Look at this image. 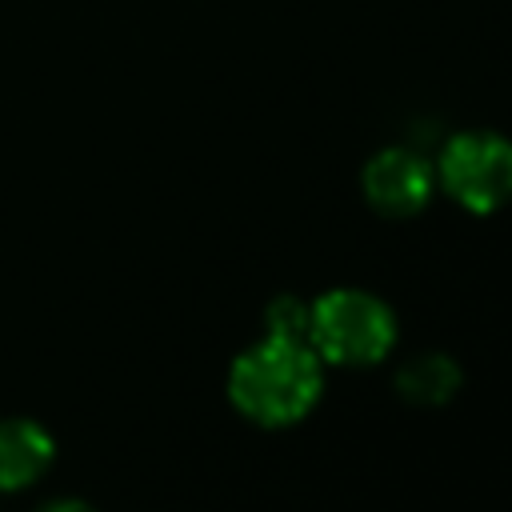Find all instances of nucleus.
I'll return each mask as SVG.
<instances>
[{
    "label": "nucleus",
    "instance_id": "6e6552de",
    "mask_svg": "<svg viewBox=\"0 0 512 512\" xmlns=\"http://www.w3.org/2000/svg\"><path fill=\"white\" fill-rule=\"evenodd\" d=\"M40 512H96V508L84 504V500H52V504H44Z\"/></svg>",
    "mask_w": 512,
    "mask_h": 512
},
{
    "label": "nucleus",
    "instance_id": "f257e3e1",
    "mask_svg": "<svg viewBox=\"0 0 512 512\" xmlns=\"http://www.w3.org/2000/svg\"><path fill=\"white\" fill-rule=\"evenodd\" d=\"M320 384L324 380L312 344L272 336L244 348L228 372L232 404L264 428H284L308 416V408L320 400Z\"/></svg>",
    "mask_w": 512,
    "mask_h": 512
},
{
    "label": "nucleus",
    "instance_id": "7ed1b4c3",
    "mask_svg": "<svg viewBox=\"0 0 512 512\" xmlns=\"http://www.w3.org/2000/svg\"><path fill=\"white\" fill-rule=\"evenodd\" d=\"M440 184L468 212H496L512 200V140L500 132H456L440 152Z\"/></svg>",
    "mask_w": 512,
    "mask_h": 512
},
{
    "label": "nucleus",
    "instance_id": "423d86ee",
    "mask_svg": "<svg viewBox=\"0 0 512 512\" xmlns=\"http://www.w3.org/2000/svg\"><path fill=\"white\" fill-rule=\"evenodd\" d=\"M460 388V364L444 352H420L396 372V392L408 404H444Z\"/></svg>",
    "mask_w": 512,
    "mask_h": 512
},
{
    "label": "nucleus",
    "instance_id": "0eeeda50",
    "mask_svg": "<svg viewBox=\"0 0 512 512\" xmlns=\"http://www.w3.org/2000/svg\"><path fill=\"white\" fill-rule=\"evenodd\" d=\"M264 328L272 340H296V344H308V332H312V308L296 296H276L264 312Z\"/></svg>",
    "mask_w": 512,
    "mask_h": 512
},
{
    "label": "nucleus",
    "instance_id": "39448f33",
    "mask_svg": "<svg viewBox=\"0 0 512 512\" xmlns=\"http://www.w3.org/2000/svg\"><path fill=\"white\" fill-rule=\"evenodd\" d=\"M52 464V436L36 420H0V488H24Z\"/></svg>",
    "mask_w": 512,
    "mask_h": 512
},
{
    "label": "nucleus",
    "instance_id": "f03ea898",
    "mask_svg": "<svg viewBox=\"0 0 512 512\" xmlns=\"http://www.w3.org/2000/svg\"><path fill=\"white\" fill-rule=\"evenodd\" d=\"M312 352L344 368H368L396 344L392 308L360 288H332L312 304Z\"/></svg>",
    "mask_w": 512,
    "mask_h": 512
},
{
    "label": "nucleus",
    "instance_id": "20e7f679",
    "mask_svg": "<svg viewBox=\"0 0 512 512\" xmlns=\"http://www.w3.org/2000/svg\"><path fill=\"white\" fill-rule=\"evenodd\" d=\"M432 164L412 148H384L364 164V196L380 216H412L432 196Z\"/></svg>",
    "mask_w": 512,
    "mask_h": 512
}]
</instances>
